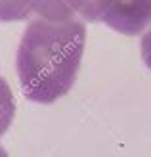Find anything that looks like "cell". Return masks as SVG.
<instances>
[{"label": "cell", "mask_w": 151, "mask_h": 157, "mask_svg": "<svg viewBox=\"0 0 151 157\" xmlns=\"http://www.w3.org/2000/svg\"><path fill=\"white\" fill-rule=\"evenodd\" d=\"M84 42V19L31 21L15 56L23 96L36 104H52L65 96L77 81Z\"/></svg>", "instance_id": "obj_1"}, {"label": "cell", "mask_w": 151, "mask_h": 157, "mask_svg": "<svg viewBox=\"0 0 151 157\" xmlns=\"http://www.w3.org/2000/svg\"><path fill=\"white\" fill-rule=\"evenodd\" d=\"M75 15L103 21L121 35H140L151 23V0H71Z\"/></svg>", "instance_id": "obj_2"}, {"label": "cell", "mask_w": 151, "mask_h": 157, "mask_svg": "<svg viewBox=\"0 0 151 157\" xmlns=\"http://www.w3.org/2000/svg\"><path fill=\"white\" fill-rule=\"evenodd\" d=\"M38 0H0V21H23L36 12Z\"/></svg>", "instance_id": "obj_3"}, {"label": "cell", "mask_w": 151, "mask_h": 157, "mask_svg": "<svg viewBox=\"0 0 151 157\" xmlns=\"http://www.w3.org/2000/svg\"><path fill=\"white\" fill-rule=\"evenodd\" d=\"M15 115V98L12 94V88L2 77H0V136L8 130ZM0 157H8L6 150L0 146Z\"/></svg>", "instance_id": "obj_4"}, {"label": "cell", "mask_w": 151, "mask_h": 157, "mask_svg": "<svg viewBox=\"0 0 151 157\" xmlns=\"http://www.w3.org/2000/svg\"><path fill=\"white\" fill-rule=\"evenodd\" d=\"M142 58H144V63L151 69V27L149 31H145V35L142 36Z\"/></svg>", "instance_id": "obj_5"}]
</instances>
